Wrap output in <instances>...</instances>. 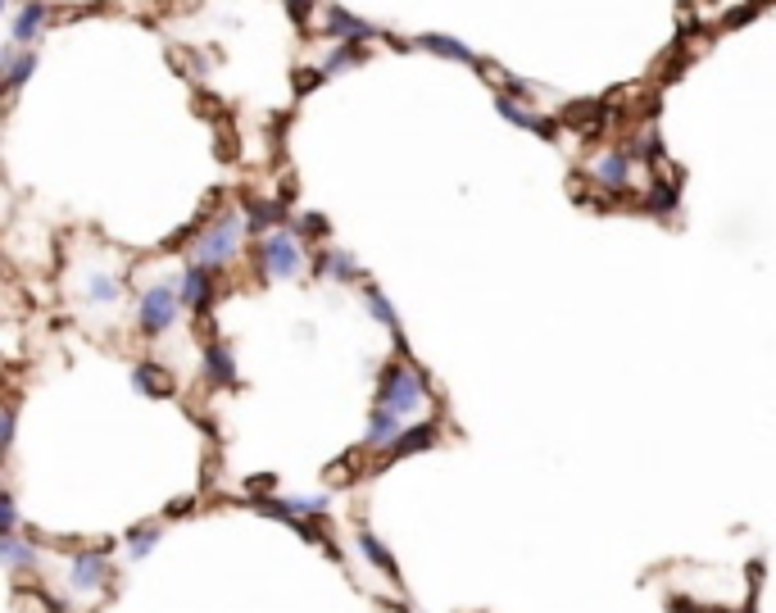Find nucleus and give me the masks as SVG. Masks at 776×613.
Returning a JSON list of instances; mask_svg holds the SVG:
<instances>
[{
  "mask_svg": "<svg viewBox=\"0 0 776 613\" xmlns=\"http://www.w3.org/2000/svg\"><path fill=\"white\" fill-rule=\"evenodd\" d=\"M205 377H209V386H236V355H232V346H223V341L205 346Z\"/></svg>",
  "mask_w": 776,
  "mask_h": 613,
  "instance_id": "4468645a",
  "label": "nucleus"
},
{
  "mask_svg": "<svg viewBox=\"0 0 776 613\" xmlns=\"http://www.w3.org/2000/svg\"><path fill=\"white\" fill-rule=\"evenodd\" d=\"M672 613H727V609H704V604H690V600H668Z\"/></svg>",
  "mask_w": 776,
  "mask_h": 613,
  "instance_id": "7c9ffc66",
  "label": "nucleus"
},
{
  "mask_svg": "<svg viewBox=\"0 0 776 613\" xmlns=\"http://www.w3.org/2000/svg\"><path fill=\"white\" fill-rule=\"evenodd\" d=\"M155 541H159V527H137V532H132L128 554H132V559H146V554L155 550Z\"/></svg>",
  "mask_w": 776,
  "mask_h": 613,
  "instance_id": "393cba45",
  "label": "nucleus"
},
{
  "mask_svg": "<svg viewBox=\"0 0 776 613\" xmlns=\"http://www.w3.org/2000/svg\"><path fill=\"white\" fill-rule=\"evenodd\" d=\"M295 232H300V237H323V232H327L323 214H300V218H295Z\"/></svg>",
  "mask_w": 776,
  "mask_h": 613,
  "instance_id": "bb28decb",
  "label": "nucleus"
},
{
  "mask_svg": "<svg viewBox=\"0 0 776 613\" xmlns=\"http://www.w3.org/2000/svg\"><path fill=\"white\" fill-rule=\"evenodd\" d=\"M177 309H182V291L173 282H155V287L141 291V305H137V323L146 337H164L168 327L177 323Z\"/></svg>",
  "mask_w": 776,
  "mask_h": 613,
  "instance_id": "20e7f679",
  "label": "nucleus"
},
{
  "mask_svg": "<svg viewBox=\"0 0 776 613\" xmlns=\"http://www.w3.org/2000/svg\"><path fill=\"white\" fill-rule=\"evenodd\" d=\"M0 559H5L10 573H19V568H37V545H28L19 532H5L0 536Z\"/></svg>",
  "mask_w": 776,
  "mask_h": 613,
  "instance_id": "f3484780",
  "label": "nucleus"
},
{
  "mask_svg": "<svg viewBox=\"0 0 776 613\" xmlns=\"http://www.w3.org/2000/svg\"><path fill=\"white\" fill-rule=\"evenodd\" d=\"M0 527H5V532H19V505H14L10 491L0 495Z\"/></svg>",
  "mask_w": 776,
  "mask_h": 613,
  "instance_id": "a878e982",
  "label": "nucleus"
},
{
  "mask_svg": "<svg viewBox=\"0 0 776 613\" xmlns=\"http://www.w3.org/2000/svg\"><path fill=\"white\" fill-rule=\"evenodd\" d=\"M273 486H277V477H250V482H246V491L250 495H259V500H268V491H273Z\"/></svg>",
  "mask_w": 776,
  "mask_h": 613,
  "instance_id": "c756f323",
  "label": "nucleus"
},
{
  "mask_svg": "<svg viewBox=\"0 0 776 613\" xmlns=\"http://www.w3.org/2000/svg\"><path fill=\"white\" fill-rule=\"evenodd\" d=\"M436 423H418V427H404L400 432V441L386 450V459H404V455H418V450H432L436 445Z\"/></svg>",
  "mask_w": 776,
  "mask_h": 613,
  "instance_id": "2eb2a0df",
  "label": "nucleus"
},
{
  "mask_svg": "<svg viewBox=\"0 0 776 613\" xmlns=\"http://www.w3.org/2000/svg\"><path fill=\"white\" fill-rule=\"evenodd\" d=\"M286 209L277 205V200H250L246 205V228L250 232H268V228H282Z\"/></svg>",
  "mask_w": 776,
  "mask_h": 613,
  "instance_id": "aec40b11",
  "label": "nucleus"
},
{
  "mask_svg": "<svg viewBox=\"0 0 776 613\" xmlns=\"http://www.w3.org/2000/svg\"><path fill=\"white\" fill-rule=\"evenodd\" d=\"M364 305H368V314H373L377 323L386 327V332H395V337H400V318H395L391 300H386L382 291H377V287H364Z\"/></svg>",
  "mask_w": 776,
  "mask_h": 613,
  "instance_id": "4be33fe9",
  "label": "nucleus"
},
{
  "mask_svg": "<svg viewBox=\"0 0 776 613\" xmlns=\"http://www.w3.org/2000/svg\"><path fill=\"white\" fill-rule=\"evenodd\" d=\"M46 19H50V5H46V0H23L19 10H14V23H10L14 46H32V41H37V32L46 28Z\"/></svg>",
  "mask_w": 776,
  "mask_h": 613,
  "instance_id": "9d476101",
  "label": "nucleus"
},
{
  "mask_svg": "<svg viewBox=\"0 0 776 613\" xmlns=\"http://www.w3.org/2000/svg\"><path fill=\"white\" fill-rule=\"evenodd\" d=\"M114 582V564L105 559V550H78L69 564V591L73 595H100Z\"/></svg>",
  "mask_w": 776,
  "mask_h": 613,
  "instance_id": "39448f33",
  "label": "nucleus"
},
{
  "mask_svg": "<svg viewBox=\"0 0 776 613\" xmlns=\"http://www.w3.org/2000/svg\"><path fill=\"white\" fill-rule=\"evenodd\" d=\"M758 10H763V0H745L740 10H731V14H727V28H740V23H749Z\"/></svg>",
  "mask_w": 776,
  "mask_h": 613,
  "instance_id": "cd10ccee",
  "label": "nucleus"
},
{
  "mask_svg": "<svg viewBox=\"0 0 776 613\" xmlns=\"http://www.w3.org/2000/svg\"><path fill=\"white\" fill-rule=\"evenodd\" d=\"M214 273L218 268H205V264H196L191 259L187 268H182V282H177V291H182V305L187 309H196V314H205L209 305H214Z\"/></svg>",
  "mask_w": 776,
  "mask_h": 613,
  "instance_id": "423d86ee",
  "label": "nucleus"
},
{
  "mask_svg": "<svg viewBox=\"0 0 776 613\" xmlns=\"http://www.w3.org/2000/svg\"><path fill=\"white\" fill-rule=\"evenodd\" d=\"M314 268L323 277H336V282H359V264H354V255H345V250H323V255L314 259Z\"/></svg>",
  "mask_w": 776,
  "mask_h": 613,
  "instance_id": "a211bd4d",
  "label": "nucleus"
},
{
  "mask_svg": "<svg viewBox=\"0 0 776 613\" xmlns=\"http://www.w3.org/2000/svg\"><path fill=\"white\" fill-rule=\"evenodd\" d=\"M359 60H364V46H359V41H341V46H336L332 55L323 60V78H336V73L354 69Z\"/></svg>",
  "mask_w": 776,
  "mask_h": 613,
  "instance_id": "412c9836",
  "label": "nucleus"
},
{
  "mask_svg": "<svg viewBox=\"0 0 776 613\" xmlns=\"http://www.w3.org/2000/svg\"><path fill=\"white\" fill-rule=\"evenodd\" d=\"M631 164H636V155L631 150H604L600 159H595V182H600L604 191H627L631 187Z\"/></svg>",
  "mask_w": 776,
  "mask_h": 613,
  "instance_id": "1a4fd4ad",
  "label": "nucleus"
},
{
  "mask_svg": "<svg viewBox=\"0 0 776 613\" xmlns=\"http://www.w3.org/2000/svg\"><path fill=\"white\" fill-rule=\"evenodd\" d=\"M14 427H19V409L5 405V418H0V441H5V450L14 445Z\"/></svg>",
  "mask_w": 776,
  "mask_h": 613,
  "instance_id": "c85d7f7f",
  "label": "nucleus"
},
{
  "mask_svg": "<svg viewBox=\"0 0 776 613\" xmlns=\"http://www.w3.org/2000/svg\"><path fill=\"white\" fill-rule=\"evenodd\" d=\"M241 232H246V223H241V214H218L214 223L205 228V237L191 246V259L205 268H227L236 259V250H241Z\"/></svg>",
  "mask_w": 776,
  "mask_h": 613,
  "instance_id": "7ed1b4c3",
  "label": "nucleus"
},
{
  "mask_svg": "<svg viewBox=\"0 0 776 613\" xmlns=\"http://www.w3.org/2000/svg\"><path fill=\"white\" fill-rule=\"evenodd\" d=\"M495 109H500V119H509V123H518V128H527V132H536V137H554V119H545V114H536L531 105H522L518 96H509V91H500L495 96Z\"/></svg>",
  "mask_w": 776,
  "mask_h": 613,
  "instance_id": "6e6552de",
  "label": "nucleus"
},
{
  "mask_svg": "<svg viewBox=\"0 0 776 613\" xmlns=\"http://www.w3.org/2000/svg\"><path fill=\"white\" fill-rule=\"evenodd\" d=\"M0 69H5V87L10 91H19L23 82L32 78V73H37V50H28V46H5L0 50Z\"/></svg>",
  "mask_w": 776,
  "mask_h": 613,
  "instance_id": "9b49d317",
  "label": "nucleus"
},
{
  "mask_svg": "<svg viewBox=\"0 0 776 613\" xmlns=\"http://www.w3.org/2000/svg\"><path fill=\"white\" fill-rule=\"evenodd\" d=\"M255 264L268 282H291L305 273L309 255H305V237L295 228H273L264 241L255 246Z\"/></svg>",
  "mask_w": 776,
  "mask_h": 613,
  "instance_id": "f03ea898",
  "label": "nucleus"
},
{
  "mask_svg": "<svg viewBox=\"0 0 776 613\" xmlns=\"http://www.w3.org/2000/svg\"><path fill=\"white\" fill-rule=\"evenodd\" d=\"M286 10H291L295 19L305 23V19H309V10H314V0H286Z\"/></svg>",
  "mask_w": 776,
  "mask_h": 613,
  "instance_id": "2f4dec72",
  "label": "nucleus"
},
{
  "mask_svg": "<svg viewBox=\"0 0 776 613\" xmlns=\"http://www.w3.org/2000/svg\"><path fill=\"white\" fill-rule=\"evenodd\" d=\"M418 46L432 50V55H441V60H459V64H477V69H486V60L477 55L472 46H463V41L445 37V32H427V37H418Z\"/></svg>",
  "mask_w": 776,
  "mask_h": 613,
  "instance_id": "ddd939ff",
  "label": "nucleus"
},
{
  "mask_svg": "<svg viewBox=\"0 0 776 613\" xmlns=\"http://www.w3.org/2000/svg\"><path fill=\"white\" fill-rule=\"evenodd\" d=\"M10 604H14V613H59L55 604H50L46 595L37 591V586H14Z\"/></svg>",
  "mask_w": 776,
  "mask_h": 613,
  "instance_id": "5701e85b",
  "label": "nucleus"
},
{
  "mask_svg": "<svg viewBox=\"0 0 776 613\" xmlns=\"http://www.w3.org/2000/svg\"><path fill=\"white\" fill-rule=\"evenodd\" d=\"M118 296H123L118 277H109V273H91L87 277V300H91V305H114Z\"/></svg>",
  "mask_w": 776,
  "mask_h": 613,
  "instance_id": "b1692460",
  "label": "nucleus"
},
{
  "mask_svg": "<svg viewBox=\"0 0 776 613\" xmlns=\"http://www.w3.org/2000/svg\"><path fill=\"white\" fill-rule=\"evenodd\" d=\"M400 432H404L400 418L373 405V414H368V432H364V450H391V445L400 441Z\"/></svg>",
  "mask_w": 776,
  "mask_h": 613,
  "instance_id": "f8f14e48",
  "label": "nucleus"
},
{
  "mask_svg": "<svg viewBox=\"0 0 776 613\" xmlns=\"http://www.w3.org/2000/svg\"><path fill=\"white\" fill-rule=\"evenodd\" d=\"M323 37H332V41H368V37H382V32H377V23L359 19V14L341 10V5H327V10H323Z\"/></svg>",
  "mask_w": 776,
  "mask_h": 613,
  "instance_id": "0eeeda50",
  "label": "nucleus"
},
{
  "mask_svg": "<svg viewBox=\"0 0 776 613\" xmlns=\"http://www.w3.org/2000/svg\"><path fill=\"white\" fill-rule=\"evenodd\" d=\"M132 386L146 391V396H155V400H168L173 396V373H164L159 364H137L132 368Z\"/></svg>",
  "mask_w": 776,
  "mask_h": 613,
  "instance_id": "dca6fc26",
  "label": "nucleus"
},
{
  "mask_svg": "<svg viewBox=\"0 0 776 613\" xmlns=\"http://www.w3.org/2000/svg\"><path fill=\"white\" fill-rule=\"evenodd\" d=\"M373 405L386 409V414H395L400 423L418 418L427 409V382H423V373H418L413 364H386L382 377H377Z\"/></svg>",
  "mask_w": 776,
  "mask_h": 613,
  "instance_id": "f257e3e1",
  "label": "nucleus"
},
{
  "mask_svg": "<svg viewBox=\"0 0 776 613\" xmlns=\"http://www.w3.org/2000/svg\"><path fill=\"white\" fill-rule=\"evenodd\" d=\"M359 550H364V559L377 568V573H386V577H400V564L391 559V550H386L382 541H377L368 527H359Z\"/></svg>",
  "mask_w": 776,
  "mask_h": 613,
  "instance_id": "6ab92c4d",
  "label": "nucleus"
}]
</instances>
